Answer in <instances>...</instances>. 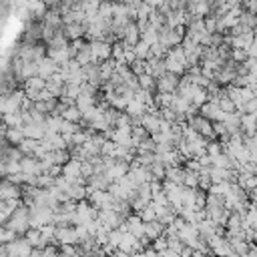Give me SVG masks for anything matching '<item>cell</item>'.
<instances>
[{"instance_id":"obj_1","label":"cell","mask_w":257,"mask_h":257,"mask_svg":"<svg viewBox=\"0 0 257 257\" xmlns=\"http://www.w3.org/2000/svg\"><path fill=\"white\" fill-rule=\"evenodd\" d=\"M177 84H179V74L169 72V70H165L161 76L155 78V90L159 92H175Z\"/></svg>"},{"instance_id":"obj_2","label":"cell","mask_w":257,"mask_h":257,"mask_svg":"<svg viewBox=\"0 0 257 257\" xmlns=\"http://www.w3.org/2000/svg\"><path fill=\"white\" fill-rule=\"evenodd\" d=\"M90 56L94 62H100L104 58H110V42H104L102 38H96V40H90Z\"/></svg>"},{"instance_id":"obj_3","label":"cell","mask_w":257,"mask_h":257,"mask_svg":"<svg viewBox=\"0 0 257 257\" xmlns=\"http://www.w3.org/2000/svg\"><path fill=\"white\" fill-rule=\"evenodd\" d=\"M84 22H64L62 26H60V32L64 34V38L70 42V40H74V38H82L84 36Z\"/></svg>"},{"instance_id":"obj_4","label":"cell","mask_w":257,"mask_h":257,"mask_svg":"<svg viewBox=\"0 0 257 257\" xmlns=\"http://www.w3.org/2000/svg\"><path fill=\"white\" fill-rule=\"evenodd\" d=\"M80 159H74V157H70L64 165H62V171H60V175H64V179L68 181V183H74L76 181V177L80 175Z\"/></svg>"},{"instance_id":"obj_5","label":"cell","mask_w":257,"mask_h":257,"mask_svg":"<svg viewBox=\"0 0 257 257\" xmlns=\"http://www.w3.org/2000/svg\"><path fill=\"white\" fill-rule=\"evenodd\" d=\"M20 128H22V135L28 137V139L40 141V139L44 137V122H34V120H30V122L20 124Z\"/></svg>"},{"instance_id":"obj_6","label":"cell","mask_w":257,"mask_h":257,"mask_svg":"<svg viewBox=\"0 0 257 257\" xmlns=\"http://www.w3.org/2000/svg\"><path fill=\"white\" fill-rule=\"evenodd\" d=\"M22 185H14L10 183L6 177H0V199H10V197H20Z\"/></svg>"},{"instance_id":"obj_7","label":"cell","mask_w":257,"mask_h":257,"mask_svg":"<svg viewBox=\"0 0 257 257\" xmlns=\"http://www.w3.org/2000/svg\"><path fill=\"white\" fill-rule=\"evenodd\" d=\"M42 22H44L46 26H50V28L60 30V26H62V14H60V10H56V8H46V12L42 14Z\"/></svg>"},{"instance_id":"obj_8","label":"cell","mask_w":257,"mask_h":257,"mask_svg":"<svg viewBox=\"0 0 257 257\" xmlns=\"http://www.w3.org/2000/svg\"><path fill=\"white\" fill-rule=\"evenodd\" d=\"M56 68H58V64H56L50 56H44L42 60H38L36 74H38V76H42V78H48V76H52V74L56 72Z\"/></svg>"},{"instance_id":"obj_9","label":"cell","mask_w":257,"mask_h":257,"mask_svg":"<svg viewBox=\"0 0 257 257\" xmlns=\"http://www.w3.org/2000/svg\"><path fill=\"white\" fill-rule=\"evenodd\" d=\"M167 68H165V62H163V58H157V56H149L147 58V74H151L153 78H157V76H161L163 72H165Z\"/></svg>"},{"instance_id":"obj_10","label":"cell","mask_w":257,"mask_h":257,"mask_svg":"<svg viewBox=\"0 0 257 257\" xmlns=\"http://www.w3.org/2000/svg\"><path fill=\"white\" fill-rule=\"evenodd\" d=\"M20 171L22 173H32V175H40V167H38V159L32 155H22L20 159Z\"/></svg>"},{"instance_id":"obj_11","label":"cell","mask_w":257,"mask_h":257,"mask_svg":"<svg viewBox=\"0 0 257 257\" xmlns=\"http://www.w3.org/2000/svg\"><path fill=\"white\" fill-rule=\"evenodd\" d=\"M137 40H139V28H137L135 20H128V22L124 24V32H122V42H124V44H128V46H133V44H135Z\"/></svg>"},{"instance_id":"obj_12","label":"cell","mask_w":257,"mask_h":257,"mask_svg":"<svg viewBox=\"0 0 257 257\" xmlns=\"http://www.w3.org/2000/svg\"><path fill=\"white\" fill-rule=\"evenodd\" d=\"M159 120H161V118H159V116H155L153 112H147V110H145V112L141 114V124L147 128V133H149V135H151V133H155V131L159 128Z\"/></svg>"},{"instance_id":"obj_13","label":"cell","mask_w":257,"mask_h":257,"mask_svg":"<svg viewBox=\"0 0 257 257\" xmlns=\"http://www.w3.org/2000/svg\"><path fill=\"white\" fill-rule=\"evenodd\" d=\"M237 185H239L243 191L255 189V187H257V177L251 175V173H237Z\"/></svg>"},{"instance_id":"obj_14","label":"cell","mask_w":257,"mask_h":257,"mask_svg":"<svg viewBox=\"0 0 257 257\" xmlns=\"http://www.w3.org/2000/svg\"><path fill=\"white\" fill-rule=\"evenodd\" d=\"M163 229H165V225H163L159 219H153V221H147V223H145V235H147L149 239H155V237L163 235Z\"/></svg>"},{"instance_id":"obj_15","label":"cell","mask_w":257,"mask_h":257,"mask_svg":"<svg viewBox=\"0 0 257 257\" xmlns=\"http://www.w3.org/2000/svg\"><path fill=\"white\" fill-rule=\"evenodd\" d=\"M66 195H68L72 201H80V199H86V185L70 183V187L66 189Z\"/></svg>"},{"instance_id":"obj_16","label":"cell","mask_w":257,"mask_h":257,"mask_svg":"<svg viewBox=\"0 0 257 257\" xmlns=\"http://www.w3.org/2000/svg\"><path fill=\"white\" fill-rule=\"evenodd\" d=\"M2 122H4L6 126H20V124H22L20 108H18V110H10V112H2Z\"/></svg>"},{"instance_id":"obj_17","label":"cell","mask_w":257,"mask_h":257,"mask_svg":"<svg viewBox=\"0 0 257 257\" xmlns=\"http://www.w3.org/2000/svg\"><path fill=\"white\" fill-rule=\"evenodd\" d=\"M241 128L247 135H255V112H243L241 114Z\"/></svg>"},{"instance_id":"obj_18","label":"cell","mask_w":257,"mask_h":257,"mask_svg":"<svg viewBox=\"0 0 257 257\" xmlns=\"http://www.w3.org/2000/svg\"><path fill=\"white\" fill-rule=\"evenodd\" d=\"M74 60H76L80 66H84L86 62H90V60H92V56H90V44H88V42H84V44H82V46L76 50Z\"/></svg>"},{"instance_id":"obj_19","label":"cell","mask_w":257,"mask_h":257,"mask_svg":"<svg viewBox=\"0 0 257 257\" xmlns=\"http://www.w3.org/2000/svg\"><path fill=\"white\" fill-rule=\"evenodd\" d=\"M4 137H6V141H8L10 145H18V143L24 139V135H22V128H20V126H6Z\"/></svg>"},{"instance_id":"obj_20","label":"cell","mask_w":257,"mask_h":257,"mask_svg":"<svg viewBox=\"0 0 257 257\" xmlns=\"http://www.w3.org/2000/svg\"><path fill=\"white\" fill-rule=\"evenodd\" d=\"M62 118H66V120H70V122H80L82 110H80L76 104H68V106L64 108V112H62Z\"/></svg>"},{"instance_id":"obj_21","label":"cell","mask_w":257,"mask_h":257,"mask_svg":"<svg viewBox=\"0 0 257 257\" xmlns=\"http://www.w3.org/2000/svg\"><path fill=\"white\" fill-rule=\"evenodd\" d=\"M133 52H135L137 58H145V60L151 56V48H149V44H147L145 40H141V38L133 44Z\"/></svg>"},{"instance_id":"obj_22","label":"cell","mask_w":257,"mask_h":257,"mask_svg":"<svg viewBox=\"0 0 257 257\" xmlns=\"http://www.w3.org/2000/svg\"><path fill=\"white\" fill-rule=\"evenodd\" d=\"M165 169H167V167H165V163L159 159V155H157V159H155V161L149 165V171H151V175H153L155 179H161V181L165 179Z\"/></svg>"},{"instance_id":"obj_23","label":"cell","mask_w":257,"mask_h":257,"mask_svg":"<svg viewBox=\"0 0 257 257\" xmlns=\"http://www.w3.org/2000/svg\"><path fill=\"white\" fill-rule=\"evenodd\" d=\"M36 145H38V141H36V139H28V137H24L16 147L20 149V153H22V155H32V153H34V149H36Z\"/></svg>"},{"instance_id":"obj_24","label":"cell","mask_w":257,"mask_h":257,"mask_svg":"<svg viewBox=\"0 0 257 257\" xmlns=\"http://www.w3.org/2000/svg\"><path fill=\"white\" fill-rule=\"evenodd\" d=\"M139 38H141V40H145V42L151 46L153 42H157V40H159V34H157V30H155L153 26H149V24H147V28L139 32Z\"/></svg>"},{"instance_id":"obj_25","label":"cell","mask_w":257,"mask_h":257,"mask_svg":"<svg viewBox=\"0 0 257 257\" xmlns=\"http://www.w3.org/2000/svg\"><path fill=\"white\" fill-rule=\"evenodd\" d=\"M50 159H52L54 165H64V163L70 159V155H68L66 149H52V151H50Z\"/></svg>"},{"instance_id":"obj_26","label":"cell","mask_w":257,"mask_h":257,"mask_svg":"<svg viewBox=\"0 0 257 257\" xmlns=\"http://www.w3.org/2000/svg\"><path fill=\"white\" fill-rule=\"evenodd\" d=\"M66 44H68V40L64 38V34H62L60 30H56V32L52 34V38L46 42L48 48H62V46H66Z\"/></svg>"},{"instance_id":"obj_27","label":"cell","mask_w":257,"mask_h":257,"mask_svg":"<svg viewBox=\"0 0 257 257\" xmlns=\"http://www.w3.org/2000/svg\"><path fill=\"white\" fill-rule=\"evenodd\" d=\"M36 68H38V62L34 60H24L22 62V70H20V78H28V76H34L36 74Z\"/></svg>"},{"instance_id":"obj_28","label":"cell","mask_w":257,"mask_h":257,"mask_svg":"<svg viewBox=\"0 0 257 257\" xmlns=\"http://www.w3.org/2000/svg\"><path fill=\"white\" fill-rule=\"evenodd\" d=\"M124 112H128V114H143V112H145V104L133 96V98L126 102V106H124Z\"/></svg>"},{"instance_id":"obj_29","label":"cell","mask_w":257,"mask_h":257,"mask_svg":"<svg viewBox=\"0 0 257 257\" xmlns=\"http://www.w3.org/2000/svg\"><path fill=\"white\" fill-rule=\"evenodd\" d=\"M74 104H76L80 110H84L86 106H90V104H96V98H94V96H90V94H84V92H80V94L74 98Z\"/></svg>"},{"instance_id":"obj_30","label":"cell","mask_w":257,"mask_h":257,"mask_svg":"<svg viewBox=\"0 0 257 257\" xmlns=\"http://www.w3.org/2000/svg\"><path fill=\"white\" fill-rule=\"evenodd\" d=\"M217 104H219V108L221 110H225V112H231V110H235V104H233V100L225 94V86H223V92L219 94V98H217Z\"/></svg>"},{"instance_id":"obj_31","label":"cell","mask_w":257,"mask_h":257,"mask_svg":"<svg viewBox=\"0 0 257 257\" xmlns=\"http://www.w3.org/2000/svg\"><path fill=\"white\" fill-rule=\"evenodd\" d=\"M137 80H139V88H147V90H153L155 92V78L151 74L143 72V74L137 76Z\"/></svg>"},{"instance_id":"obj_32","label":"cell","mask_w":257,"mask_h":257,"mask_svg":"<svg viewBox=\"0 0 257 257\" xmlns=\"http://www.w3.org/2000/svg\"><path fill=\"white\" fill-rule=\"evenodd\" d=\"M114 149H116V143L112 139H104L100 145V155L102 157H114Z\"/></svg>"},{"instance_id":"obj_33","label":"cell","mask_w":257,"mask_h":257,"mask_svg":"<svg viewBox=\"0 0 257 257\" xmlns=\"http://www.w3.org/2000/svg\"><path fill=\"white\" fill-rule=\"evenodd\" d=\"M52 183H54V177H52V175H48V173H40V175H36V187H40V189H48V187H52Z\"/></svg>"},{"instance_id":"obj_34","label":"cell","mask_w":257,"mask_h":257,"mask_svg":"<svg viewBox=\"0 0 257 257\" xmlns=\"http://www.w3.org/2000/svg\"><path fill=\"white\" fill-rule=\"evenodd\" d=\"M209 10H211V4L207 0H197L193 6V14H197V16H205V14H209Z\"/></svg>"},{"instance_id":"obj_35","label":"cell","mask_w":257,"mask_h":257,"mask_svg":"<svg viewBox=\"0 0 257 257\" xmlns=\"http://www.w3.org/2000/svg\"><path fill=\"white\" fill-rule=\"evenodd\" d=\"M128 68L133 70V74L139 76V74H143V72L147 70V60H145V58H135V60L128 64Z\"/></svg>"},{"instance_id":"obj_36","label":"cell","mask_w":257,"mask_h":257,"mask_svg":"<svg viewBox=\"0 0 257 257\" xmlns=\"http://www.w3.org/2000/svg\"><path fill=\"white\" fill-rule=\"evenodd\" d=\"M137 215L141 217V221L143 223H147V221H153V219H157V215H155V209L151 207V205H145L141 211H137Z\"/></svg>"},{"instance_id":"obj_37","label":"cell","mask_w":257,"mask_h":257,"mask_svg":"<svg viewBox=\"0 0 257 257\" xmlns=\"http://www.w3.org/2000/svg\"><path fill=\"white\" fill-rule=\"evenodd\" d=\"M149 48H151V54H153V56H157V58H163V56H165V52L169 50V46H165V44H163V42H159V40H157V42H153Z\"/></svg>"},{"instance_id":"obj_38","label":"cell","mask_w":257,"mask_h":257,"mask_svg":"<svg viewBox=\"0 0 257 257\" xmlns=\"http://www.w3.org/2000/svg\"><path fill=\"white\" fill-rule=\"evenodd\" d=\"M183 185L185 187H197V171L185 169V173H183Z\"/></svg>"},{"instance_id":"obj_39","label":"cell","mask_w":257,"mask_h":257,"mask_svg":"<svg viewBox=\"0 0 257 257\" xmlns=\"http://www.w3.org/2000/svg\"><path fill=\"white\" fill-rule=\"evenodd\" d=\"M80 94V84H70V82H66L64 84V96H68V98H76ZM62 96V94H60Z\"/></svg>"},{"instance_id":"obj_40","label":"cell","mask_w":257,"mask_h":257,"mask_svg":"<svg viewBox=\"0 0 257 257\" xmlns=\"http://www.w3.org/2000/svg\"><path fill=\"white\" fill-rule=\"evenodd\" d=\"M151 247L161 255V251H163V249H167V237H165V235H159V237L151 239Z\"/></svg>"},{"instance_id":"obj_41","label":"cell","mask_w":257,"mask_h":257,"mask_svg":"<svg viewBox=\"0 0 257 257\" xmlns=\"http://www.w3.org/2000/svg\"><path fill=\"white\" fill-rule=\"evenodd\" d=\"M153 10H155L153 6H149L147 2H143V0H141V4L137 6V18H149V14H151Z\"/></svg>"},{"instance_id":"obj_42","label":"cell","mask_w":257,"mask_h":257,"mask_svg":"<svg viewBox=\"0 0 257 257\" xmlns=\"http://www.w3.org/2000/svg\"><path fill=\"white\" fill-rule=\"evenodd\" d=\"M229 58L235 60V62H243V60L247 58V52H245V48H231Z\"/></svg>"},{"instance_id":"obj_43","label":"cell","mask_w":257,"mask_h":257,"mask_svg":"<svg viewBox=\"0 0 257 257\" xmlns=\"http://www.w3.org/2000/svg\"><path fill=\"white\" fill-rule=\"evenodd\" d=\"M205 199H207V191L195 187V207H205Z\"/></svg>"},{"instance_id":"obj_44","label":"cell","mask_w":257,"mask_h":257,"mask_svg":"<svg viewBox=\"0 0 257 257\" xmlns=\"http://www.w3.org/2000/svg\"><path fill=\"white\" fill-rule=\"evenodd\" d=\"M10 213H12V211H10V209L6 207V203H4L2 199H0V225H4V223L8 221V217H10Z\"/></svg>"},{"instance_id":"obj_45","label":"cell","mask_w":257,"mask_h":257,"mask_svg":"<svg viewBox=\"0 0 257 257\" xmlns=\"http://www.w3.org/2000/svg\"><path fill=\"white\" fill-rule=\"evenodd\" d=\"M135 58H137V56H135V52H133V46L124 44V50H122V60H124L126 64H131Z\"/></svg>"},{"instance_id":"obj_46","label":"cell","mask_w":257,"mask_h":257,"mask_svg":"<svg viewBox=\"0 0 257 257\" xmlns=\"http://www.w3.org/2000/svg\"><path fill=\"white\" fill-rule=\"evenodd\" d=\"M223 42V32H211L209 34V46H219Z\"/></svg>"},{"instance_id":"obj_47","label":"cell","mask_w":257,"mask_h":257,"mask_svg":"<svg viewBox=\"0 0 257 257\" xmlns=\"http://www.w3.org/2000/svg\"><path fill=\"white\" fill-rule=\"evenodd\" d=\"M4 167H6V175L8 173H18L20 171V161H4Z\"/></svg>"},{"instance_id":"obj_48","label":"cell","mask_w":257,"mask_h":257,"mask_svg":"<svg viewBox=\"0 0 257 257\" xmlns=\"http://www.w3.org/2000/svg\"><path fill=\"white\" fill-rule=\"evenodd\" d=\"M92 171H94L92 163H88V161H82V163H80V175L88 177V175H92Z\"/></svg>"},{"instance_id":"obj_49","label":"cell","mask_w":257,"mask_h":257,"mask_svg":"<svg viewBox=\"0 0 257 257\" xmlns=\"http://www.w3.org/2000/svg\"><path fill=\"white\" fill-rule=\"evenodd\" d=\"M245 52H247V56H257V44H255V40H251L245 46Z\"/></svg>"},{"instance_id":"obj_50","label":"cell","mask_w":257,"mask_h":257,"mask_svg":"<svg viewBox=\"0 0 257 257\" xmlns=\"http://www.w3.org/2000/svg\"><path fill=\"white\" fill-rule=\"evenodd\" d=\"M42 2H44L46 8H56V10H60V6H62V0H42Z\"/></svg>"},{"instance_id":"obj_51","label":"cell","mask_w":257,"mask_h":257,"mask_svg":"<svg viewBox=\"0 0 257 257\" xmlns=\"http://www.w3.org/2000/svg\"><path fill=\"white\" fill-rule=\"evenodd\" d=\"M143 2H147V4H149V6H153V8H159L165 0H143Z\"/></svg>"},{"instance_id":"obj_52","label":"cell","mask_w":257,"mask_h":257,"mask_svg":"<svg viewBox=\"0 0 257 257\" xmlns=\"http://www.w3.org/2000/svg\"><path fill=\"white\" fill-rule=\"evenodd\" d=\"M223 2H225V4L229 6V8H233V6H237V4H241V0H223Z\"/></svg>"},{"instance_id":"obj_53","label":"cell","mask_w":257,"mask_h":257,"mask_svg":"<svg viewBox=\"0 0 257 257\" xmlns=\"http://www.w3.org/2000/svg\"><path fill=\"white\" fill-rule=\"evenodd\" d=\"M114 2H118V0H114Z\"/></svg>"}]
</instances>
